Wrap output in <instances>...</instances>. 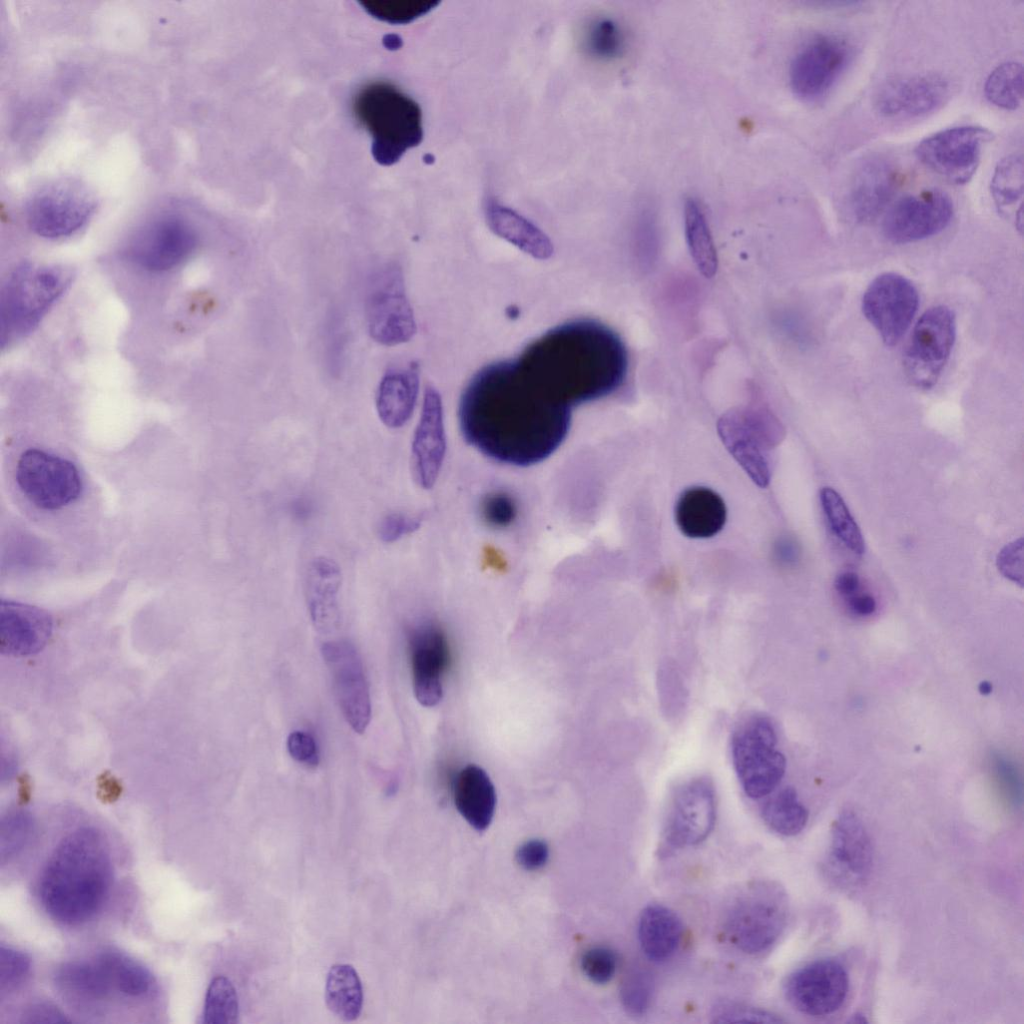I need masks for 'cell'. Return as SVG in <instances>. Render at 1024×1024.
Segmentation results:
<instances>
[{
    "label": "cell",
    "instance_id": "47",
    "mask_svg": "<svg viewBox=\"0 0 1024 1024\" xmlns=\"http://www.w3.org/2000/svg\"><path fill=\"white\" fill-rule=\"evenodd\" d=\"M30 958L17 949L0 947V991L11 993L19 989L29 977Z\"/></svg>",
    "mask_w": 1024,
    "mask_h": 1024
},
{
    "label": "cell",
    "instance_id": "57",
    "mask_svg": "<svg viewBox=\"0 0 1024 1024\" xmlns=\"http://www.w3.org/2000/svg\"><path fill=\"white\" fill-rule=\"evenodd\" d=\"M834 587L841 597L847 599L861 591V580L857 573L844 571L836 576Z\"/></svg>",
    "mask_w": 1024,
    "mask_h": 1024
},
{
    "label": "cell",
    "instance_id": "20",
    "mask_svg": "<svg viewBox=\"0 0 1024 1024\" xmlns=\"http://www.w3.org/2000/svg\"><path fill=\"white\" fill-rule=\"evenodd\" d=\"M953 216V203L944 192L933 189L897 201L883 220L885 237L896 244L916 242L941 232Z\"/></svg>",
    "mask_w": 1024,
    "mask_h": 1024
},
{
    "label": "cell",
    "instance_id": "59",
    "mask_svg": "<svg viewBox=\"0 0 1024 1024\" xmlns=\"http://www.w3.org/2000/svg\"><path fill=\"white\" fill-rule=\"evenodd\" d=\"M978 689L982 695H988L992 692V684L988 681H983L979 684Z\"/></svg>",
    "mask_w": 1024,
    "mask_h": 1024
},
{
    "label": "cell",
    "instance_id": "38",
    "mask_svg": "<svg viewBox=\"0 0 1024 1024\" xmlns=\"http://www.w3.org/2000/svg\"><path fill=\"white\" fill-rule=\"evenodd\" d=\"M820 502L827 523L841 543L855 555L865 550L862 533L842 497L832 488L820 490Z\"/></svg>",
    "mask_w": 1024,
    "mask_h": 1024
},
{
    "label": "cell",
    "instance_id": "12",
    "mask_svg": "<svg viewBox=\"0 0 1024 1024\" xmlns=\"http://www.w3.org/2000/svg\"><path fill=\"white\" fill-rule=\"evenodd\" d=\"M197 246V233L188 221L176 215H163L136 232L124 255L142 269L161 272L189 259Z\"/></svg>",
    "mask_w": 1024,
    "mask_h": 1024
},
{
    "label": "cell",
    "instance_id": "32",
    "mask_svg": "<svg viewBox=\"0 0 1024 1024\" xmlns=\"http://www.w3.org/2000/svg\"><path fill=\"white\" fill-rule=\"evenodd\" d=\"M683 936V925L671 909L653 904L639 917L638 939L644 954L652 961L669 959L678 949Z\"/></svg>",
    "mask_w": 1024,
    "mask_h": 1024
},
{
    "label": "cell",
    "instance_id": "48",
    "mask_svg": "<svg viewBox=\"0 0 1024 1024\" xmlns=\"http://www.w3.org/2000/svg\"><path fill=\"white\" fill-rule=\"evenodd\" d=\"M714 1023H761L778 1024L783 1020L776 1014L746 1004L736 1002H720L712 1011Z\"/></svg>",
    "mask_w": 1024,
    "mask_h": 1024
},
{
    "label": "cell",
    "instance_id": "53",
    "mask_svg": "<svg viewBox=\"0 0 1024 1024\" xmlns=\"http://www.w3.org/2000/svg\"><path fill=\"white\" fill-rule=\"evenodd\" d=\"M549 858V847L538 839L523 843L516 852L517 863L525 870L535 871L544 867Z\"/></svg>",
    "mask_w": 1024,
    "mask_h": 1024
},
{
    "label": "cell",
    "instance_id": "27",
    "mask_svg": "<svg viewBox=\"0 0 1024 1024\" xmlns=\"http://www.w3.org/2000/svg\"><path fill=\"white\" fill-rule=\"evenodd\" d=\"M342 571L331 557H314L305 576V599L310 619L320 633H330L340 622L339 593Z\"/></svg>",
    "mask_w": 1024,
    "mask_h": 1024
},
{
    "label": "cell",
    "instance_id": "29",
    "mask_svg": "<svg viewBox=\"0 0 1024 1024\" xmlns=\"http://www.w3.org/2000/svg\"><path fill=\"white\" fill-rule=\"evenodd\" d=\"M419 391V367L411 363L405 368L389 369L381 378L376 392V411L387 428L399 429L411 418Z\"/></svg>",
    "mask_w": 1024,
    "mask_h": 1024
},
{
    "label": "cell",
    "instance_id": "46",
    "mask_svg": "<svg viewBox=\"0 0 1024 1024\" xmlns=\"http://www.w3.org/2000/svg\"><path fill=\"white\" fill-rule=\"evenodd\" d=\"M480 515L484 523L493 529L510 527L518 516L515 499L505 491L487 493L480 502Z\"/></svg>",
    "mask_w": 1024,
    "mask_h": 1024
},
{
    "label": "cell",
    "instance_id": "4",
    "mask_svg": "<svg viewBox=\"0 0 1024 1024\" xmlns=\"http://www.w3.org/2000/svg\"><path fill=\"white\" fill-rule=\"evenodd\" d=\"M357 121L372 137V153L381 164L397 162L423 138L419 105L396 86L373 82L362 87L353 99Z\"/></svg>",
    "mask_w": 1024,
    "mask_h": 1024
},
{
    "label": "cell",
    "instance_id": "35",
    "mask_svg": "<svg viewBox=\"0 0 1024 1024\" xmlns=\"http://www.w3.org/2000/svg\"><path fill=\"white\" fill-rule=\"evenodd\" d=\"M328 1008L340 1019L353 1021L361 1013L363 990L355 969L348 964L330 968L325 991Z\"/></svg>",
    "mask_w": 1024,
    "mask_h": 1024
},
{
    "label": "cell",
    "instance_id": "17",
    "mask_svg": "<svg viewBox=\"0 0 1024 1024\" xmlns=\"http://www.w3.org/2000/svg\"><path fill=\"white\" fill-rule=\"evenodd\" d=\"M321 654L343 717L354 732L363 734L371 719V698L359 653L347 641H328L323 643Z\"/></svg>",
    "mask_w": 1024,
    "mask_h": 1024
},
{
    "label": "cell",
    "instance_id": "40",
    "mask_svg": "<svg viewBox=\"0 0 1024 1024\" xmlns=\"http://www.w3.org/2000/svg\"><path fill=\"white\" fill-rule=\"evenodd\" d=\"M1022 155L1012 154L996 166L991 179L992 196L1002 210L1022 205L1024 171Z\"/></svg>",
    "mask_w": 1024,
    "mask_h": 1024
},
{
    "label": "cell",
    "instance_id": "1",
    "mask_svg": "<svg viewBox=\"0 0 1024 1024\" xmlns=\"http://www.w3.org/2000/svg\"><path fill=\"white\" fill-rule=\"evenodd\" d=\"M458 419L463 438L478 452L501 464L528 467L565 441L571 408L542 392L514 359L474 375L460 398Z\"/></svg>",
    "mask_w": 1024,
    "mask_h": 1024
},
{
    "label": "cell",
    "instance_id": "9",
    "mask_svg": "<svg viewBox=\"0 0 1024 1024\" xmlns=\"http://www.w3.org/2000/svg\"><path fill=\"white\" fill-rule=\"evenodd\" d=\"M956 339V318L945 305L927 309L917 321L903 354L909 382L931 389L938 382L950 358Z\"/></svg>",
    "mask_w": 1024,
    "mask_h": 1024
},
{
    "label": "cell",
    "instance_id": "49",
    "mask_svg": "<svg viewBox=\"0 0 1024 1024\" xmlns=\"http://www.w3.org/2000/svg\"><path fill=\"white\" fill-rule=\"evenodd\" d=\"M581 968L590 981L596 984H606L616 972V954L606 947L591 948L583 954Z\"/></svg>",
    "mask_w": 1024,
    "mask_h": 1024
},
{
    "label": "cell",
    "instance_id": "25",
    "mask_svg": "<svg viewBox=\"0 0 1024 1024\" xmlns=\"http://www.w3.org/2000/svg\"><path fill=\"white\" fill-rule=\"evenodd\" d=\"M52 982L61 999L80 1012L97 1011L115 991L111 975L99 954L88 960L62 963L56 968Z\"/></svg>",
    "mask_w": 1024,
    "mask_h": 1024
},
{
    "label": "cell",
    "instance_id": "45",
    "mask_svg": "<svg viewBox=\"0 0 1024 1024\" xmlns=\"http://www.w3.org/2000/svg\"><path fill=\"white\" fill-rule=\"evenodd\" d=\"M588 45L598 58L611 60L621 56L626 48V37L621 26L611 19H601L592 26Z\"/></svg>",
    "mask_w": 1024,
    "mask_h": 1024
},
{
    "label": "cell",
    "instance_id": "13",
    "mask_svg": "<svg viewBox=\"0 0 1024 1024\" xmlns=\"http://www.w3.org/2000/svg\"><path fill=\"white\" fill-rule=\"evenodd\" d=\"M990 139L991 133L982 127H953L923 139L915 153L923 165L947 181L965 184L976 172Z\"/></svg>",
    "mask_w": 1024,
    "mask_h": 1024
},
{
    "label": "cell",
    "instance_id": "21",
    "mask_svg": "<svg viewBox=\"0 0 1024 1024\" xmlns=\"http://www.w3.org/2000/svg\"><path fill=\"white\" fill-rule=\"evenodd\" d=\"M408 647L415 697L421 705L433 707L442 698L449 658L446 637L436 623L424 621L409 630Z\"/></svg>",
    "mask_w": 1024,
    "mask_h": 1024
},
{
    "label": "cell",
    "instance_id": "33",
    "mask_svg": "<svg viewBox=\"0 0 1024 1024\" xmlns=\"http://www.w3.org/2000/svg\"><path fill=\"white\" fill-rule=\"evenodd\" d=\"M487 222L499 237L531 257L546 260L553 254L548 236L516 212L490 202L486 207Z\"/></svg>",
    "mask_w": 1024,
    "mask_h": 1024
},
{
    "label": "cell",
    "instance_id": "19",
    "mask_svg": "<svg viewBox=\"0 0 1024 1024\" xmlns=\"http://www.w3.org/2000/svg\"><path fill=\"white\" fill-rule=\"evenodd\" d=\"M848 988L845 968L834 959H819L794 971L784 991L796 1010L821 1017L836 1012L843 1005Z\"/></svg>",
    "mask_w": 1024,
    "mask_h": 1024
},
{
    "label": "cell",
    "instance_id": "22",
    "mask_svg": "<svg viewBox=\"0 0 1024 1024\" xmlns=\"http://www.w3.org/2000/svg\"><path fill=\"white\" fill-rule=\"evenodd\" d=\"M446 451L447 437L441 395L434 387L428 386L411 441V469L413 478L420 488H433L440 475Z\"/></svg>",
    "mask_w": 1024,
    "mask_h": 1024
},
{
    "label": "cell",
    "instance_id": "10",
    "mask_svg": "<svg viewBox=\"0 0 1024 1024\" xmlns=\"http://www.w3.org/2000/svg\"><path fill=\"white\" fill-rule=\"evenodd\" d=\"M728 451L760 487L770 481L768 453L781 439L782 430L771 414L761 410H736L718 423Z\"/></svg>",
    "mask_w": 1024,
    "mask_h": 1024
},
{
    "label": "cell",
    "instance_id": "31",
    "mask_svg": "<svg viewBox=\"0 0 1024 1024\" xmlns=\"http://www.w3.org/2000/svg\"><path fill=\"white\" fill-rule=\"evenodd\" d=\"M454 803L467 823L481 832L492 822L496 792L487 773L479 766L463 768L454 784Z\"/></svg>",
    "mask_w": 1024,
    "mask_h": 1024
},
{
    "label": "cell",
    "instance_id": "30",
    "mask_svg": "<svg viewBox=\"0 0 1024 1024\" xmlns=\"http://www.w3.org/2000/svg\"><path fill=\"white\" fill-rule=\"evenodd\" d=\"M675 519L684 535L690 538H709L716 535L725 524V503L709 488L691 487L678 498Z\"/></svg>",
    "mask_w": 1024,
    "mask_h": 1024
},
{
    "label": "cell",
    "instance_id": "28",
    "mask_svg": "<svg viewBox=\"0 0 1024 1024\" xmlns=\"http://www.w3.org/2000/svg\"><path fill=\"white\" fill-rule=\"evenodd\" d=\"M52 628L50 616L27 604L1 601V651L11 655L37 652L47 641Z\"/></svg>",
    "mask_w": 1024,
    "mask_h": 1024
},
{
    "label": "cell",
    "instance_id": "23",
    "mask_svg": "<svg viewBox=\"0 0 1024 1024\" xmlns=\"http://www.w3.org/2000/svg\"><path fill=\"white\" fill-rule=\"evenodd\" d=\"M949 93L948 81L937 74L898 77L879 88L875 106L887 118H918L941 107Z\"/></svg>",
    "mask_w": 1024,
    "mask_h": 1024
},
{
    "label": "cell",
    "instance_id": "24",
    "mask_svg": "<svg viewBox=\"0 0 1024 1024\" xmlns=\"http://www.w3.org/2000/svg\"><path fill=\"white\" fill-rule=\"evenodd\" d=\"M872 861V844L863 823L854 812H841L831 832L830 873L842 884L856 885L868 876Z\"/></svg>",
    "mask_w": 1024,
    "mask_h": 1024
},
{
    "label": "cell",
    "instance_id": "58",
    "mask_svg": "<svg viewBox=\"0 0 1024 1024\" xmlns=\"http://www.w3.org/2000/svg\"><path fill=\"white\" fill-rule=\"evenodd\" d=\"M483 560L487 567L495 571L503 572L507 567V562L503 555L498 552L494 547L487 546L483 551Z\"/></svg>",
    "mask_w": 1024,
    "mask_h": 1024
},
{
    "label": "cell",
    "instance_id": "2",
    "mask_svg": "<svg viewBox=\"0 0 1024 1024\" xmlns=\"http://www.w3.org/2000/svg\"><path fill=\"white\" fill-rule=\"evenodd\" d=\"M516 361L542 392L571 409L616 392L626 380L629 365L619 335L590 319L550 329Z\"/></svg>",
    "mask_w": 1024,
    "mask_h": 1024
},
{
    "label": "cell",
    "instance_id": "36",
    "mask_svg": "<svg viewBox=\"0 0 1024 1024\" xmlns=\"http://www.w3.org/2000/svg\"><path fill=\"white\" fill-rule=\"evenodd\" d=\"M99 955L111 975L116 992L133 999L151 994L154 977L141 963L118 951H104Z\"/></svg>",
    "mask_w": 1024,
    "mask_h": 1024
},
{
    "label": "cell",
    "instance_id": "41",
    "mask_svg": "<svg viewBox=\"0 0 1024 1024\" xmlns=\"http://www.w3.org/2000/svg\"><path fill=\"white\" fill-rule=\"evenodd\" d=\"M35 834V822L24 810L10 811L0 822V861L10 862L19 856L31 843Z\"/></svg>",
    "mask_w": 1024,
    "mask_h": 1024
},
{
    "label": "cell",
    "instance_id": "54",
    "mask_svg": "<svg viewBox=\"0 0 1024 1024\" xmlns=\"http://www.w3.org/2000/svg\"><path fill=\"white\" fill-rule=\"evenodd\" d=\"M345 332L337 317H333L328 323L326 336V350L328 365L331 371L338 372L341 369L345 350Z\"/></svg>",
    "mask_w": 1024,
    "mask_h": 1024
},
{
    "label": "cell",
    "instance_id": "26",
    "mask_svg": "<svg viewBox=\"0 0 1024 1024\" xmlns=\"http://www.w3.org/2000/svg\"><path fill=\"white\" fill-rule=\"evenodd\" d=\"M900 175L895 164L882 156L866 159L852 178L849 205L855 219L870 222L877 218L895 195Z\"/></svg>",
    "mask_w": 1024,
    "mask_h": 1024
},
{
    "label": "cell",
    "instance_id": "50",
    "mask_svg": "<svg viewBox=\"0 0 1024 1024\" xmlns=\"http://www.w3.org/2000/svg\"><path fill=\"white\" fill-rule=\"evenodd\" d=\"M422 524V517L401 512L385 515L379 522L377 535L383 543H394L416 532Z\"/></svg>",
    "mask_w": 1024,
    "mask_h": 1024
},
{
    "label": "cell",
    "instance_id": "34",
    "mask_svg": "<svg viewBox=\"0 0 1024 1024\" xmlns=\"http://www.w3.org/2000/svg\"><path fill=\"white\" fill-rule=\"evenodd\" d=\"M683 219L687 244L698 270L707 278L713 277L718 259L706 215L700 203L687 198L683 206Z\"/></svg>",
    "mask_w": 1024,
    "mask_h": 1024
},
{
    "label": "cell",
    "instance_id": "42",
    "mask_svg": "<svg viewBox=\"0 0 1024 1024\" xmlns=\"http://www.w3.org/2000/svg\"><path fill=\"white\" fill-rule=\"evenodd\" d=\"M202 1017V1022L206 1024L237 1023V994L227 978L217 976L211 981L207 990Z\"/></svg>",
    "mask_w": 1024,
    "mask_h": 1024
},
{
    "label": "cell",
    "instance_id": "44",
    "mask_svg": "<svg viewBox=\"0 0 1024 1024\" xmlns=\"http://www.w3.org/2000/svg\"><path fill=\"white\" fill-rule=\"evenodd\" d=\"M654 990L652 975L646 969L632 968L624 977L620 995L624 1008L632 1015H642L649 1008Z\"/></svg>",
    "mask_w": 1024,
    "mask_h": 1024
},
{
    "label": "cell",
    "instance_id": "37",
    "mask_svg": "<svg viewBox=\"0 0 1024 1024\" xmlns=\"http://www.w3.org/2000/svg\"><path fill=\"white\" fill-rule=\"evenodd\" d=\"M765 823L784 836L800 833L808 820V811L792 787H785L769 798L762 808Z\"/></svg>",
    "mask_w": 1024,
    "mask_h": 1024
},
{
    "label": "cell",
    "instance_id": "56",
    "mask_svg": "<svg viewBox=\"0 0 1024 1024\" xmlns=\"http://www.w3.org/2000/svg\"><path fill=\"white\" fill-rule=\"evenodd\" d=\"M847 607L856 616L866 617L872 615L877 608L875 598L869 594L859 591L845 599Z\"/></svg>",
    "mask_w": 1024,
    "mask_h": 1024
},
{
    "label": "cell",
    "instance_id": "5",
    "mask_svg": "<svg viewBox=\"0 0 1024 1024\" xmlns=\"http://www.w3.org/2000/svg\"><path fill=\"white\" fill-rule=\"evenodd\" d=\"M70 267L26 262L8 276L0 294V343L10 346L28 335L69 288Z\"/></svg>",
    "mask_w": 1024,
    "mask_h": 1024
},
{
    "label": "cell",
    "instance_id": "15",
    "mask_svg": "<svg viewBox=\"0 0 1024 1024\" xmlns=\"http://www.w3.org/2000/svg\"><path fill=\"white\" fill-rule=\"evenodd\" d=\"M918 304L913 283L898 273L886 272L869 284L861 308L882 341L894 346L909 328Z\"/></svg>",
    "mask_w": 1024,
    "mask_h": 1024
},
{
    "label": "cell",
    "instance_id": "55",
    "mask_svg": "<svg viewBox=\"0 0 1024 1024\" xmlns=\"http://www.w3.org/2000/svg\"><path fill=\"white\" fill-rule=\"evenodd\" d=\"M25 1023H67L70 1022L57 1007L49 1003H37L26 1009L23 1015Z\"/></svg>",
    "mask_w": 1024,
    "mask_h": 1024
},
{
    "label": "cell",
    "instance_id": "52",
    "mask_svg": "<svg viewBox=\"0 0 1024 1024\" xmlns=\"http://www.w3.org/2000/svg\"><path fill=\"white\" fill-rule=\"evenodd\" d=\"M287 749L290 756L301 764L315 767L319 763L317 743L314 737L306 731L291 732L287 738Z\"/></svg>",
    "mask_w": 1024,
    "mask_h": 1024
},
{
    "label": "cell",
    "instance_id": "16",
    "mask_svg": "<svg viewBox=\"0 0 1024 1024\" xmlns=\"http://www.w3.org/2000/svg\"><path fill=\"white\" fill-rule=\"evenodd\" d=\"M716 821V796L711 780L699 776L675 790L664 825V837L674 848L704 841Z\"/></svg>",
    "mask_w": 1024,
    "mask_h": 1024
},
{
    "label": "cell",
    "instance_id": "11",
    "mask_svg": "<svg viewBox=\"0 0 1024 1024\" xmlns=\"http://www.w3.org/2000/svg\"><path fill=\"white\" fill-rule=\"evenodd\" d=\"M850 57L851 48L843 38L831 34L811 37L790 62L789 83L793 93L806 102L822 99L845 71Z\"/></svg>",
    "mask_w": 1024,
    "mask_h": 1024
},
{
    "label": "cell",
    "instance_id": "3",
    "mask_svg": "<svg viewBox=\"0 0 1024 1024\" xmlns=\"http://www.w3.org/2000/svg\"><path fill=\"white\" fill-rule=\"evenodd\" d=\"M113 883L108 843L94 827L65 836L47 860L38 881L41 905L65 926L92 920L104 907Z\"/></svg>",
    "mask_w": 1024,
    "mask_h": 1024
},
{
    "label": "cell",
    "instance_id": "7",
    "mask_svg": "<svg viewBox=\"0 0 1024 1024\" xmlns=\"http://www.w3.org/2000/svg\"><path fill=\"white\" fill-rule=\"evenodd\" d=\"M774 723L764 715H752L736 727L731 738V755L745 794L753 799L769 795L786 771L785 756L777 749Z\"/></svg>",
    "mask_w": 1024,
    "mask_h": 1024
},
{
    "label": "cell",
    "instance_id": "43",
    "mask_svg": "<svg viewBox=\"0 0 1024 1024\" xmlns=\"http://www.w3.org/2000/svg\"><path fill=\"white\" fill-rule=\"evenodd\" d=\"M437 2L429 0L364 1V9L372 16L390 23H407L426 14Z\"/></svg>",
    "mask_w": 1024,
    "mask_h": 1024
},
{
    "label": "cell",
    "instance_id": "39",
    "mask_svg": "<svg viewBox=\"0 0 1024 1024\" xmlns=\"http://www.w3.org/2000/svg\"><path fill=\"white\" fill-rule=\"evenodd\" d=\"M984 93L993 105L1015 110L1023 101V66L1018 62H1006L996 67L988 76Z\"/></svg>",
    "mask_w": 1024,
    "mask_h": 1024
},
{
    "label": "cell",
    "instance_id": "18",
    "mask_svg": "<svg viewBox=\"0 0 1024 1024\" xmlns=\"http://www.w3.org/2000/svg\"><path fill=\"white\" fill-rule=\"evenodd\" d=\"M94 209L93 199L80 186L61 183L40 191L30 200L27 221L37 235L60 239L81 229Z\"/></svg>",
    "mask_w": 1024,
    "mask_h": 1024
},
{
    "label": "cell",
    "instance_id": "51",
    "mask_svg": "<svg viewBox=\"0 0 1024 1024\" xmlns=\"http://www.w3.org/2000/svg\"><path fill=\"white\" fill-rule=\"evenodd\" d=\"M1023 559L1024 543L1020 538L1007 544L999 552L996 561L997 568L1004 577L1023 586Z\"/></svg>",
    "mask_w": 1024,
    "mask_h": 1024
},
{
    "label": "cell",
    "instance_id": "14",
    "mask_svg": "<svg viewBox=\"0 0 1024 1024\" xmlns=\"http://www.w3.org/2000/svg\"><path fill=\"white\" fill-rule=\"evenodd\" d=\"M16 480L26 497L42 509H59L81 492V479L70 461L37 449L18 461Z\"/></svg>",
    "mask_w": 1024,
    "mask_h": 1024
},
{
    "label": "cell",
    "instance_id": "8",
    "mask_svg": "<svg viewBox=\"0 0 1024 1024\" xmlns=\"http://www.w3.org/2000/svg\"><path fill=\"white\" fill-rule=\"evenodd\" d=\"M364 306L368 332L375 342L396 346L415 335L414 312L406 294L402 269L397 263L382 264L370 275Z\"/></svg>",
    "mask_w": 1024,
    "mask_h": 1024
},
{
    "label": "cell",
    "instance_id": "6",
    "mask_svg": "<svg viewBox=\"0 0 1024 1024\" xmlns=\"http://www.w3.org/2000/svg\"><path fill=\"white\" fill-rule=\"evenodd\" d=\"M788 903L783 889L758 881L740 891L724 915L728 940L740 951L758 955L768 951L785 929Z\"/></svg>",
    "mask_w": 1024,
    "mask_h": 1024
}]
</instances>
